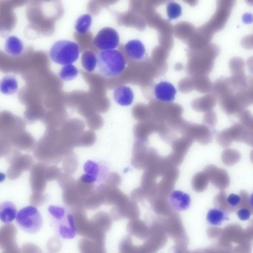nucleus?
Here are the masks:
<instances>
[{
    "label": "nucleus",
    "mask_w": 253,
    "mask_h": 253,
    "mask_svg": "<svg viewBox=\"0 0 253 253\" xmlns=\"http://www.w3.org/2000/svg\"><path fill=\"white\" fill-rule=\"evenodd\" d=\"M220 50L217 44L210 43L189 53L185 69L187 74L191 76L198 73H210Z\"/></svg>",
    "instance_id": "f257e3e1"
},
{
    "label": "nucleus",
    "mask_w": 253,
    "mask_h": 253,
    "mask_svg": "<svg viewBox=\"0 0 253 253\" xmlns=\"http://www.w3.org/2000/svg\"><path fill=\"white\" fill-rule=\"evenodd\" d=\"M97 66L100 73L104 76L114 77L124 70L126 63L122 54L115 49L102 50L97 57Z\"/></svg>",
    "instance_id": "f03ea898"
},
{
    "label": "nucleus",
    "mask_w": 253,
    "mask_h": 253,
    "mask_svg": "<svg viewBox=\"0 0 253 253\" xmlns=\"http://www.w3.org/2000/svg\"><path fill=\"white\" fill-rule=\"evenodd\" d=\"M80 48L76 43L67 40H60L52 46L49 56L54 62L65 65L71 64L78 59Z\"/></svg>",
    "instance_id": "7ed1b4c3"
},
{
    "label": "nucleus",
    "mask_w": 253,
    "mask_h": 253,
    "mask_svg": "<svg viewBox=\"0 0 253 253\" xmlns=\"http://www.w3.org/2000/svg\"><path fill=\"white\" fill-rule=\"evenodd\" d=\"M74 228L79 235L98 242L105 238V234L100 230L91 219L88 220L84 210L74 213L73 215Z\"/></svg>",
    "instance_id": "20e7f679"
},
{
    "label": "nucleus",
    "mask_w": 253,
    "mask_h": 253,
    "mask_svg": "<svg viewBox=\"0 0 253 253\" xmlns=\"http://www.w3.org/2000/svg\"><path fill=\"white\" fill-rule=\"evenodd\" d=\"M18 226L25 232L34 234L39 232L43 225V220L38 210L32 206L25 207L19 210L16 217Z\"/></svg>",
    "instance_id": "39448f33"
},
{
    "label": "nucleus",
    "mask_w": 253,
    "mask_h": 253,
    "mask_svg": "<svg viewBox=\"0 0 253 253\" xmlns=\"http://www.w3.org/2000/svg\"><path fill=\"white\" fill-rule=\"evenodd\" d=\"M234 0H219L216 2L215 11L205 24L214 34L224 27L234 6Z\"/></svg>",
    "instance_id": "423d86ee"
},
{
    "label": "nucleus",
    "mask_w": 253,
    "mask_h": 253,
    "mask_svg": "<svg viewBox=\"0 0 253 253\" xmlns=\"http://www.w3.org/2000/svg\"><path fill=\"white\" fill-rule=\"evenodd\" d=\"M94 42L96 48L102 50L113 49L118 45L119 37L115 29L110 27H105L99 31Z\"/></svg>",
    "instance_id": "0eeeda50"
},
{
    "label": "nucleus",
    "mask_w": 253,
    "mask_h": 253,
    "mask_svg": "<svg viewBox=\"0 0 253 253\" xmlns=\"http://www.w3.org/2000/svg\"><path fill=\"white\" fill-rule=\"evenodd\" d=\"M204 171L207 174L209 181L219 190H224L229 186L230 179L227 171L212 164L206 166Z\"/></svg>",
    "instance_id": "6e6552de"
},
{
    "label": "nucleus",
    "mask_w": 253,
    "mask_h": 253,
    "mask_svg": "<svg viewBox=\"0 0 253 253\" xmlns=\"http://www.w3.org/2000/svg\"><path fill=\"white\" fill-rule=\"evenodd\" d=\"M47 166L40 162L33 165L30 169L29 183L32 193H43L46 185L45 171Z\"/></svg>",
    "instance_id": "1a4fd4ad"
},
{
    "label": "nucleus",
    "mask_w": 253,
    "mask_h": 253,
    "mask_svg": "<svg viewBox=\"0 0 253 253\" xmlns=\"http://www.w3.org/2000/svg\"><path fill=\"white\" fill-rule=\"evenodd\" d=\"M34 162L33 158L30 155L21 154L9 165L6 171L7 177L10 180L18 178L23 171L31 169L33 165Z\"/></svg>",
    "instance_id": "9d476101"
},
{
    "label": "nucleus",
    "mask_w": 253,
    "mask_h": 253,
    "mask_svg": "<svg viewBox=\"0 0 253 253\" xmlns=\"http://www.w3.org/2000/svg\"><path fill=\"white\" fill-rule=\"evenodd\" d=\"M176 92L174 86L167 82H161L154 87V94L157 99L164 102H171L173 101Z\"/></svg>",
    "instance_id": "9b49d317"
},
{
    "label": "nucleus",
    "mask_w": 253,
    "mask_h": 253,
    "mask_svg": "<svg viewBox=\"0 0 253 253\" xmlns=\"http://www.w3.org/2000/svg\"><path fill=\"white\" fill-rule=\"evenodd\" d=\"M217 101L216 97L211 92L194 99L192 102V104L196 111L206 113L213 110Z\"/></svg>",
    "instance_id": "f8f14e48"
},
{
    "label": "nucleus",
    "mask_w": 253,
    "mask_h": 253,
    "mask_svg": "<svg viewBox=\"0 0 253 253\" xmlns=\"http://www.w3.org/2000/svg\"><path fill=\"white\" fill-rule=\"evenodd\" d=\"M139 218L129 220L126 230L129 236L143 242L147 236V227L144 221Z\"/></svg>",
    "instance_id": "ddd939ff"
},
{
    "label": "nucleus",
    "mask_w": 253,
    "mask_h": 253,
    "mask_svg": "<svg viewBox=\"0 0 253 253\" xmlns=\"http://www.w3.org/2000/svg\"><path fill=\"white\" fill-rule=\"evenodd\" d=\"M169 201L175 210L182 211L187 209L191 204V199L187 194L179 190L172 191L169 195Z\"/></svg>",
    "instance_id": "4468645a"
},
{
    "label": "nucleus",
    "mask_w": 253,
    "mask_h": 253,
    "mask_svg": "<svg viewBox=\"0 0 253 253\" xmlns=\"http://www.w3.org/2000/svg\"><path fill=\"white\" fill-rule=\"evenodd\" d=\"M194 90L202 94L211 92L213 83L208 74L203 73H196L191 76Z\"/></svg>",
    "instance_id": "2eb2a0df"
},
{
    "label": "nucleus",
    "mask_w": 253,
    "mask_h": 253,
    "mask_svg": "<svg viewBox=\"0 0 253 253\" xmlns=\"http://www.w3.org/2000/svg\"><path fill=\"white\" fill-rule=\"evenodd\" d=\"M155 128L154 123L152 120L140 122L134 127L133 135L136 139L148 141V137L154 132Z\"/></svg>",
    "instance_id": "dca6fc26"
},
{
    "label": "nucleus",
    "mask_w": 253,
    "mask_h": 253,
    "mask_svg": "<svg viewBox=\"0 0 253 253\" xmlns=\"http://www.w3.org/2000/svg\"><path fill=\"white\" fill-rule=\"evenodd\" d=\"M113 99L118 104L122 106L130 105L134 99V94L131 88L125 85L116 88L113 94Z\"/></svg>",
    "instance_id": "f3484780"
},
{
    "label": "nucleus",
    "mask_w": 253,
    "mask_h": 253,
    "mask_svg": "<svg viewBox=\"0 0 253 253\" xmlns=\"http://www.w3.org/2000/svg\"><path fill=\"white\" fill-rule=\"evenodd\" d=\"M193 126V135L197 142L203 145L211 142L213 133L210 129L204 124H195Z\"/></svg>",
    "instance_id": "a211bd4d"
},
{
    "label": "nucleus",
    "mask_w": 253,
    "mask_h": 253,
    "mask_svg": "<svg viewBox=\"0 0 253 253\" xmlns=\"http://www.w3.org/2000/svg\"><path fill=\"white\" fill-rule=\"evenodd\" d=\"M125 49L127 55L132 59L139 60L144 56L146 50L142 42L137 39L128 41L125 46Z\"/></svg>",
    "instance_id": "6ab92c4d"
},
{
    "label": "nucleus",
    "mask_w": 253,
    "mask_h": 253,
    "mask_svg": "<svg viewBox=\"0 0 253 253\" xmlns=\"http://www.w3.org/2000/svg\"><path fill=\"white\" fill-rule=\"evenodd\" d=\"M79 247L83 253H102L105 251V243L87 238L80 241Z\"/></svg>",
    "instance_id": "aec40b11"
},
{
    "label": "nucleus",
    "mask_w": 253,
    "mask_h": 253,
    "mask_svg": "<svg viewBox=\"0 0 253 253\" xmlns=\"http://www.w3.org/2000/svg\"><path fill=\"white\" fill-rule=\"evenodd\" d=\"M24 49L22 41L15 36H11L6 39L4 45L5 51L10 55L16 56L21 55Z\"/></svg>",
    "instance_id": "412c9836"
},
{
    "label": "nucleus",
    "mask_w": 253,
    "mask_h": 253,
    "mask_svg": "<svg viewBox=\"0 0 253 253\" xmlns=\"http://www.w3.org/2000/svg\"><path fill=\"white\" fill-rule=\"evenodd\" d=\"M17 210L14 204L8 201L2 202L0 205V219L3 222L9 223L16 218Z\"/></svg>",
    "instance_id": "4be33fe9"
},
{
    "label": "nucleus",
    "mask_w": 253,
    "mask_h": 253,
    "mask_svg": "<svg viewBox=\"0 0 253 253\" xmlns=\"http://www.w3.org/2000/svg\"><path fill=\"white\" fill-rule=\"evenodd\" d=\"M73 36L77 42L79 48L84 49L85 51H91L92 49L96 48L94 43L93 35L90 31H88L83 33L75 32Z\"/></svg>",
    "instance_id": "5701e85b"
},
{
    "label": "nucleus",
    "mask_w": 253,
    "mask_h": 253,
    "mask_svg": "<svg viewBox=\"0 0 253 253\" xmlns=\"http://www.w3.org/2000/svg\"><path fill=\"white\" fill-rule=\"evenodd\" d=\"M206 219L210 224L218 226L221 225L224 221L229 220V218L223 211L214 208L208 211Z\"/></svg>",
    "instance_id": "b1692460"
},
{
    "label": "nucleus",
    "mask_w": 253,
    "mask_h": 253,
    "mask_svg": "<svg viewBox=\"0 0 253 253\" xmlns=\"http://www.w3.org/2000/svg\"><path fill=\"white\" fill-rule=\"evenodd\" d=\"M209 181L208 178L204 171L195 174L191 181L192 188L195 191L201 192L204 191L207 188Z\"/></svg>",
    "instance_id": "393cba45"
},
{
    "label": "nucleus",
    "mask_w": 253,
    "mask_h": 253,
    "mask_svg": "<svg viewBox=\"0 0 253 253\" xmlns=\"http://www.w3.org/2000/svg\"><path fill=\"white\" fill-rule=\"evenodd\" d=\"M18 88L17 82L15 77L12 76H7L1 80L0 84L1 92L3 94L11 95L15 93Z\"/></svg>",
    "instance_id": "a878e982"
},
{
    "label": "nucleus",
    "mask_w": 253,
    "mask_h": 253,
    "mask_svg": "<svg viewBox=\"0 0 253 253\" xmlns=\"http://www.w3.org/2000/svg\"><path fill=\"white\" fill-rule=\"evenodd\" d=\"M131 113L133 118L139 122L150 120L152 117L148 107L142 104L134 106L132 109Z\"/></svg>",
    "instance_id": "bb28decb"
},
{
    "label": "nucleus",
    "mask_w": 253,
    "mask_h": 253,
    "mask_svg": "<svg viewBox=\"0 0 253 253\" xmlns=\"http://www.w3.org/2000/svg\"><path fill=\"white\" fill-rule=\"evenodd\" d=\"M221 157L222 162L225 165L231 166L239 162L241 158V154L236 150L226 148L222 151Z\"/></svg>",
    "instance_id": "cd10ccee"
},
{
    "label": "nucleus",
    "mask_w": 253,
    "mask_h": 253,
    "mask_svg": "<svg viewBox=\"0 0 253 253\" xmlns=\"http://www.w3.org/2000/svg\"><path fill=\"white\" fill-rule=\"evenodd\" d=\"M245 63L243 59L238 57L232 58L229 62V66L232 75L245 74Z\"/></svg>",
    "instance_id": "c85d7f7f"
},
{
    "label": "nucleus",
    "mask_w": 253,
    "mask_h": 253,
    "mask_svg": "<svg viewBox=\"0 0 253 253\" xmlns=\"http://www.w3.org/2000/svg\"><path fill=\"white\" fill-rule=\"evenodd\" d=\"M97 57L92 51H84L81 58V62L83 67L88 71L93 70L97 65Z\"/></svg>",
    "instance_id": "c756f323"
},
{
    "label": "nucleus",
    "mask_w": 253,
    "mask_h": 253,
    "mask_svg": "<svg viewBox=\"0 0 253 253\" xmlns=\"http://www.w3.org/2000/svg\"><path fill=\"white\" fill-rule=\"evenodd\" d=\"M78 71L76 68L72 64L66 65L61 69L59 74L60 78L65 81L73 79L77 75Z\"/></svg>",
    "instance_id": "7c9ffc66"
},
{
    "label": "nucleus",
    "mask_w": 253,
    "mask_h": 253,
    "mask_svg": "<svg viewBox=\"0 0 253 253\" xmlns=\"http://www.w3.org/2000/svg\"><path fill=\"white\" fill-rule=\"evenodd\" d=\"M91 21V18L89 15L85 14L81 16L77 20L75 25L77 32L83 33L88 31Z\"/></svg>",
    "instance_id": "2f4dec72"
},
{
    "label": "nucleus",
    "mask_w": 253,
    "mask_h": 253,
    "mask_svg": "<svg viewBox=\"0 0 253 253\" xmlns=\"http://www.w3.org/2000/svg\"><path fill=\"white\" fill-rule=\"evenodd\" d=\"M239 122L244 127L253 129V115L249 110L245 109L236 115Z\"/></svg>",
    "instance_id": "473e14b6"
},
{
    "label": "nucleus",
    "mask_w": 253,
    "mask_h": 253,
    "mask_svg": "<svg viewBox=\"0 0 253 253\" xmlns=\"http://www.w3.org/2000/svg\"><path fill=\"white\" fill-rule=\"evenodd\" d=\"M96 136L92 130H84L79 140V146H89L93 145L96 140Z\"/></svg>",
    "instance_id": "72a5a7b5"
},
{
    "label": "nucleus",
    "mask_w": 253,
    "mask_h": 253,
    "mask_svg": "<svg viewBox=\"0 0 253 253\" xmlns=\"http://www.w3.org/2000/svg\"><path fill=\"white\" fill-rule=\"evenodd\" d=\"M216 140L220 146L225 148L230 147L233 142L229 137L227 128L217 133L216 135Z\"/></svg>",
    "instance_id": "f704fd0d"
},
{
    "label": "nucleus",
    "mask_w": 253,
    "mask_h": 253,
    "mask_svg": "<svg viewBox=\"0 0 253 253\" xmlns=\"http://www.w3.org/2000/svg\"><path fill=\"white\" fill-rule=\"evenodd\" d=\"M87 126L91 130H96L101 128L104 124V120L99 113H97L86 120Z\"/></svg>",
    "instance_id": "c9c22d12"
},
{
    "label": "nucleus",
    "mask_w": 253,
    "mask_h": 253,
    "mask_svg": "<svg viewBox=\"0 0 253 253\" xmlns=\"http://www.w3.org/2000/svg\"><path fill=\"white\" fill-rule=\"evenodd\" d=\"M167 10L168 18L170 20L177 18L181 14V6L175 2L169 3L167 6Z\"/></svg>",
    "instance_id": "e433bc0d"
},
{
    "label": "nucleus",
    "mask_w": 253,
    "mask_h": 253,
    "mask_svg": "<svg viewBox=\"0 0 253 253\" xmlns=\"http://www.w3.org/2000/svg\"><path fill=\"white\" fill-rule=\"evenodd\" d=\"M179 91L183 94L188 93L194 90L191 78L185 77L181 80L178 84Z\"/></svg>",
    "instance_id": "4c0bfd02"
},
{
    "label": "nucleus",
    "mask_w": 253,
    "mask_h": 253,
    "mask_svg": "<svg viewBox=\"0 0 253 253\" xmlns=\"http://www.w3.org/2000/svg\"><path fill=\"white\" fill-rule=\"evenodd\" d=\"M204 125L210 129L213 128L216 125L217 116L215 111L213 110L205 113L203 118Z\"/></svg>",
    "instance_id": "58836bf2"
},
{
    "label": "nucleus",
    "mask_w": 253,
    "mask_h": 253,
    "mask_svg": "<svg viewBox=\"0 0 253 253\" xmlns=\"http://www.w3.org/2000/svg\"><path fill=\"white\" fill-rule=\"evenodd\" d=\"M84 170L86 173L95 176L98 172L99 168L97 164L89 160L84 164Z\"/></svg>",
    "instance_id": "ea45409f"
},
{
    "label": "nucleus",
    "mask_w": 253,
    "mask_h": 253,
    "mask_svg": "<svg viewBox=\"0 0 253 253\" xmlns=\"http://www.w3.org/2000/svg\"><path fill=\"white\" fill-rule=\"evenodd\" d=\"M46 199V196L43 193H32L30 198V201L33 204H40L43 203Z\"/></svg>",
    "instance_id": "a19ab883"
},
{
    "label": "nucleus",
    "mask_w": 253,
    "mask_h": 253,
    "mask_svg": "<svg viewBox=\"0 0 253 253\" xmlns=\"http://www.w3.org/2000/svg\"><path fill=\"white\" fill-rule=\"evenodd\" d=\"M48 210L53 216L58 219L62 218L64 214V210L62 208L54 206H50Z\"/></svg>",
    "instance_id": "79ce46f5"
},
{
    "label": "nucleus",
    "mask_w": 253,
    "mask_h": 253,
    "mask_svg": "<svg viewBox=\"0 0 253 253\" xmlns=\"http://www.w3.org/2000/svg\"><path fill=\"white\" fill-rule=\"evenodd\" d=\"M75 231L73 229H70L65 227H61L60 229V233L64 237L71 238L75 235Z\"/></svg>",
    "instance_id": "37998d69"
},
{
    "label": "nucleus",
    "mask_w": 253,
    "mask_h": 253,
    "mask_svg": "<svg viewBox=\"0 0 253 253\" xmlns=\"http://www.w3.org/2000/svg\"><path fill=\"white\" fill-rule=\"evenodd\" d=\"M56 169L53 167H46L45 171V177L47 181L54 179L56 174Z\"/></svg>",
    "instance_id": "c03bdc74"
},
{
    "label": "nucleus",
    "mask_w": 253,
    "mask_h": 253,
    "mask_svg": "<svg viewBox=\"0 0 253 253\" xmlns=\"http://www.w3.org/2000/svg\"><path fill=\"white\" fill-rule=\"evenodd\" d=\"M237 214L239 218L241 220L244 221L248 220L250 218L251 213L248 209L243 208L239 210Z\"/></svg>",
    "instance_id": "a18cd8bd"
},
{
    "label": "nucleus",
    "mask_w": 253,
    "mask_h": 253,
    "mask_svg": "<svg viewBox=\"0 0 253 253\" xmlns=\"http://www.w3.org/2000/svg\"><path fill=\"white\" fill-rule=\"evenodd\" d=\"M241 198L239 195L234 194H230L227 198L228 203L232 206H235L240 203Z\"/></svg>",
    "instance_id": "49530a36"
},
{
    "label": "nucleus",
    "mask_w": 253,
    "mask_h": 253,
    "mask_svg": "<svg viewBox=\"0 0 253 253\" xmlns=\"http://www.w3.org/2000/svg\"><path fill=\"white\" fill-rule=\"evenodd\" d=\"M81 180L82 181L85 183H90L95 181L96 180V178L95 176L86 173L82 176Z\"/></svg>",
    "instance_id": "de8ad7c7"
},
{
    "label": "nucleus",
    "mask_w": 253,
    "mask_h": 253,
    "mask_svg": "<svg viewBox=\"0 0 253 253\" xmlns=\"http://www.w3.org/2000/svg\"><path fill=\"white\" fill-rule=\"evenodd\" d=\"M174 68L175 70L180 71L183 69V66L181 63H178L175 64Z\"/></svg>",
    "instance_id": "09e8293b"
}]
</instances>
